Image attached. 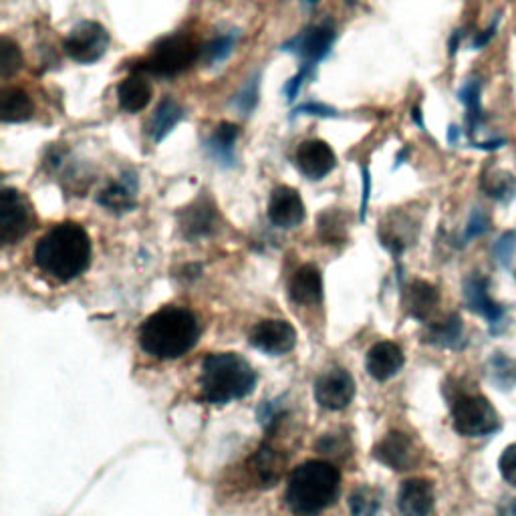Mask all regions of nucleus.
<instances>
[{
    "instance_id": "nucleus-1",
    "label": "nucleus",
    "mask_w": 516,
    "mask_h": 516,
    "mask_svg": "<svg viewBox=\"0 0 516 516\" xmlns=\"http://www.w3.org/2000/svg\"><path fill=\"white\" fill-rule=\"evenodd\" d=\"M37 267L59 283H69L91 265V238L77 222L53 226L35 248Z\"/></svg>"
},
{
    "instance_id": "nucleus-2",
    "label": "nucleus",
    "mask_w": 516,
    "mask_h": 516,
    "mask_svg": "<svg viewBox=\"0 0 516 516\" xmlns=\"http://www.w3.org/2000/svg\"><path fill=\"white\" fill-rule=\"evenodd\" d=\"M200 337V325L192 311L184 307H162L150 315L138 333L140 347L158 359L186 355Z\"/></svg>"
},
{
    "instance_id": "nucleus-3",
    "label": "nucleus",
    "mask_w": 516,
    "mask_h": 516,
    "mask_svg": "<svg viewBox=\"0 0 516 516\" xmlns=\"http://www.w3.org/2000/svg\"><path fill=\"white\" fill-rule=\"evenodd\" d=\"M341 484V472L325 460H307L299 464L287 484V506L297 516H317L327 510Z\"/></svg>"
},
{
    "instance_id": "nucleus-4",
    "label": "nucleus",
    "mask_w": 516,
    "mask_h": 516,
    "mask_svg": "<svg viewBox=\"0 0 516 516\" xmlns=\"http://www.w3.org/2000/svg\"><path fill=\"white\" fill-rule=\"evenodd\" d=\"M256 373L246 359L236 353H214L202 363V398L210 404H228L252 394Z\"/></svg>"
},
{
    "instance_id": "nucleus-5",
    "label": "nucleus",
    "mask_w": 516,
    "mask_h": 516,
    "mask_svg": "<svg viewBox=\"0 0 516 516\" xmlns=\"http://www.w3.org/2000/svg\"><path fill=\"white\" fill-rule=\"evenodd\" d=\"M202 49L204 45H200L192 35L174 33L158 41L152 47V53L142 61V67H136V71L162 79H174L202 59Z\"/></svg>"
},
{
    "instance_id": "nucleus-6",
    "label": "nucleus",
    "mask_w": 516,
    "mask_h": 516,
    "mask_svg": "<svg viewBox=\"0 0 516 516\" xmlns=\"http://www.w3.org/2000/svg\"><path fill=\"white\" fill-rule=\"evenodd\" d=\"M454 430L464 438H484L500 428L494 406L480 394H462L452 402Z\"/></svg>"
},
{
    "instance_id": "nucleus-7",
    "label": "nucleus",
    "mask_w": 516,
    "mask_h": 516,
    "mask_svg": "<svg viewBox=\"0 0 516 516\" xmlns=\"http://www.w3.org/2000/svg\"><path fill=\"white\" fill-rule=\"evenodd\" d=\"M111 45L107 29L97 21H81L71 29L63 43V51L79 65H93L101 61Z\"/></svg>"
},
{
    "instance_id": "nucleus-8",
    "label": "nucleus",
    "mask_w": 516,
    "mask_h": 516,
    "mask_svg": "<svg viewBox=\"0 0 516 516\" xmlns=\"http://www.w3.org/2000/svg\"><path fill=\"white\" fill-rule=\"evenodd\" d=\"M33 228V212L23 194L15 188H5L0 194V242L13 246L21 242Z\"/></svg>"
},
{
    "instance_id": "nucleus-9",
    "label": "nucleus",
    "mask_w": 516,
    "mask_h": 516,
    "mask_svg": "<svg viewBox=\"0 0 516 516\" xmlns=\"http://www.w3.org/2000/svg\"><path fill=\"white\" fill-rule=\"evenodd\" d=\"M337 41V29L331 21L313 25L299 33L297 37L289 39L285 45H281L283 53H293L305 61V65L317 67L321 61H325Z\"/></svg>"
},
{
    "instance_id": "nucleus-10",
    "label": "nucleus",
    "mask_w": 516,
    "mask_h": 516,
    "mask_svg": "<svg viewBox=\"0 0 516 516\" xmlns=\"http://www.w3.org/2000/svg\"><path fill=\"white\" fill-rule=\"evenodd\" d=\"M488 287H490V283L486 277L470 275L464 281V301L472 313L486 319V323L490 325V333L498 335L504 331L506 309L490 297Z\"/></svg>"
},
{
    "instance_id": "nucleus-11",
    "label": "nucleus",
    "mask_w": 516,
    "mask_h": 516,
    "mask_svg": "<svg viewBox=\"0 0 516 516\" xmlns=\"http://www.w3.org/2000/svg\"><path fill=\"white\" fill-rule=\"evenodd\" d=\"M355 396V381L345 369H331L315 383V398L321 408L339 412L345 410Z\"/></svg>"
},
{
    "instance_id": "nucleus-12",
    "label": "nucleus",
    "mask_w": 516,
    "mask_h": 516,
    "mask_svg": "<svg viewBox=\"0 0 516 516\" xmlns=\"http://www.w3.org/2000/svg\"><path fill=\"white\" fill-rule=\"evenodd\" d=\"M252 347L261 349L271 355L289 353L297 343V331L289 321L283 319H267L254 325L250 331Z\"/></svg>"
},
{
    "instance_id": "nucleus-13",
    "label": "nucleus",
    "mask_w": 516,
    "mask_h": 516,
    "mask_svg": "<svg viewBox=\"0 0 516 516\" xmlns=\"http://www.w3.org/2000/svg\"><path fill=\"white\" fill-rule=\"evenodd\" d=\"M373 456L381 464L390 466L392 470H398V472L412 470L420 460V452H418L414 440L404 432L387 434L381 442L375 444Z\"/></svg>"
},
{
    "instance_id": "nucleus-14",
    "label": "nucleus",
    "mask_w": 516,
    "mask_h": 516,
    "mask_svg": "<svg viewBox=\"0 0 516 516\" xmlns=\"http://www.w3.org/2000/svg\"><path fill=\"white\" fill-rule=\"evenodd\" d=\"M295 164L305 178H309L313 182H319L335 170L337 156L327 142L307 140L297 148Z\"/></svg>"
},
{
    "instance_id": "nucleus-15",
    "label": "nucleus",
    "mask_w": 516,
    "mask_h": 516,
    "mask_svg": "<svg viewBox=\"0 0 516 516\" xmlns=\"http://www.w3.org/2000/svg\"><path fill=\"white\" fill-rule=\"evenodd\" d=\"M287 468V458L271 444L258 448L246 464V474L256 488H271L277 484Z\"/></svg>"
},
{
    "instance_id": "nucleus-16",
    "label": "nucleus",
    "mask_w": 516,
    "mask_h": 516,
    "mask_svg": "<svg viewBox=\"0 0 516 516\" xmlns=\"http://www.w3.org/2000/svg\"><path fill=\"white\" fill-rule=\"evenodd\" d=\"M305 204L299 190L277 186L269 200V220L277 228H297L305 220Z\"/></svg>"
},
{
    "instance_id": "nucleus-17",
    "label": "nucleus",
    "mask_w": 516,
    "mask_h": 516,
    "mask_svg": "<svg viewBox=\"0 0 516 516\" xmlns=\"http://www.w3.org/2000/svg\"><path fill=\"white\" fill-rule=\"evenodd\" d=\"M180 228L188 240H198L214 234L218 228V212L210 198L200 196L180 212Z\"/></svg>"
},
{
    "instance_id": "nucleus-18",
    "label": "nucleus",
    "mask_w": 516,
    "mask_h": 516,
    "mask_svg": "<svg viewBox=\"0 0 516 516\" xmlns=\"http://www.w3.org/2000/svg\"><path fill=\"white\" fill-rule=\"evenodd\" d=\"M97 204L109 212H132L138 204V176L136 172H123L119 180L111 182L97 194Z\"/></svg>"
},
{
    "instance_id": "nucleus-19",
    "label": "nucleus",
    "mask_w": 516,
    "mask_h": 516,
    "mask_svg": "<svg viewBox=\"0 0 516 516\" xmlns=\"http://www.w3.org/2000/svg\"><path fill=\"white\" fill-rule=\"evenodd\" d=\"M240 138V127L232 121H222L214 127V132L204 142V150L208 158H212L220 168L232 170L236 168V142Z\"/></svg>"
},
{
    "instance_id": "nucleus-20",
    "label": "nucleus",
    "mask_w": 516,
    "mask_h": 516,
    "mask_svg": "<svg viewBox=\"0 0 516 516\" xmlns=\"http://www.w3.org/2000/svg\"><path fill=\"white\" fill-rule=\"evenodd\" d=\"M404 363H406L404 351L400 349V345H396L392 341L375 343L367 351V361H365L369 375L377 381L392 379L394 375H398V371L404 367Z\"/></svg>"
},
{
    "instance_id": "nucleus-21",
    "label": "nucleus",
    "mask_w": 516,
    "mask_h": 516,
    "mask_svg": "<svg viewBox=\"0 0 516 516\" xmlns=\"http://www.w3.org/2000/svg\"><path fill=\"white\" fill-rule=\"evenodd\" d=\"M402 516H428L434 508V486L426 478L406 480L398 494Z\"/></svg>"
},
{
    "instance_id": "nucleus-22",
    "label": "nucleus",
    "mask_w": 516,
    "mask_h": 516,
    "mask_svg": "<svg viewBox=\"0 0 516 516\" xmlns=\"http://www.w3.org/2000/svg\"><path fill=\"white\" fill-rule=\"evenodd\" d=\"M152 97H154L152 83L140 71H134L132 75H127L117 85L119 107L127 113H140L142 109H146L150 105Z\"/></svg>"
},
{
    "instance_id": "nucleus-23",
    "label": "nucleus",
    "mask_w": 516,
    "mask_h": 516,
    "mask_svg": "<svg viewBox=\"0 0 516 516\" xmlns=\"http://www.w3.org/2000/svg\"><path fill=\"white\" fill-rule=\"evenodd\" d=\"M184 117H186L184 107L178 101H174L172 97H166L160 101V105L152 113L148 127H146V134L150 136V140L154 144H162L174 132L176 125H180L184 121Z\"/></svg>"
},
{
    "instance_id": "nucleus-24",
    "label": "nucleus",
    "mask_w": 516,
    "mask_h": 516,
    "mask_svg": "<svg viewBox=\"0 0 516 516\" xmlns=\"http://www.w3.org/2000/svg\"><path fill=\"white\" fill-rule=\"evenodd\" d=\"M289 297L297 305H319L323 299V277L315 265H305L289 281Z\"/></svg>"
},
{
    "instance_id": "nucleus-25",
    "label": "nucleus",
    "mask_w": 516,
    "mask_h": 516,
    "mask_svg": "<svg viewBox=\"0 0 516 516\" xmlns=\"http://www.w3.org/2000/svg\"><path fill=\"white\" fill-rule=\"evenodd\" d=\"M35 115V103L31 95L21 87H5L0 91V121L25 123Z\"/></svg>"
},
{
    "instance_id": "nucleus-26",
    "label": "nucleus",
    "mask_w": 516,
    "mask_h": 516,
    "mask_svg": "<svg viewBox=\"0 0 516 516\" xmlns=\"http://www.w3.org/2000/svg\"><path fill=\"white\" fill-rule=\"evenodd\" d=\"M482 87H484V83H482L480 77H470L456 91L458 101L466 109V123H468L470 134L480 132V127L486 121V113H484V107H482Z\"/></svg>"
},
{
    "instance_id": "nucleus-27",
    "label": "nucleus",
    "mask_w": 516,
    "mask_h": 516,
    "mask_svg": "<svg viewBox=\"0 0 516 516\" xmlns=\"http://www.w3.org/2000/svg\"><path fill=\"white\" fill-rule=\"evenodd\" d=\"M438 303H440V295H438V289H434L432 285H428L424 281H416L410 287L408 309H410L412 317H416L418 321H426L434 313Z\"/></svg>"
},
{
    "instance_id": "nucleus-28",
    "label": "nucleus",
    "mask_w": 516,
    "mask_h": 516,
    "mask_svg": "<svg viewBox=\"0 0 516 516\" xmlns=\"http://www.w3.org/2000/svg\"><path fill=\"white\" fill-rule=\"evenodd\" d=\"M462 335H464V325L462 319L454 313L448 315L444 321L434 323L428 327L426 341L438 347H460L462 345Z\"/></svg>"
},
{
    "instance_id": "nucleus-29",
    "label": "nucleus",
    "mask_w": 516,
    "mask_h": 516,
    "mask_svg": "<svg viewBox=\"0 0 516 516\" xmlns=\"http://www.w3.org/2000/svg\"><path fill=\"white\" fill-rule=\"evenodd\" d=\"M488 375L500 392H510L516 387V361L496 351L488 361Z\"/></svg>"
},
{
    "instance_id": "nucleus-30",
    "label": "nucleus",
    "mask_w": 516,
    "mask_h": 516,
    "mask_svg": "<svg viewBox=\"0 0 516 516\" xmlns=\"http://www.w3.org/2000/svg\"><path fill=\"white\" fill-rule=\"evenodd\" d=\"M238 39H240V33H238V31H230V33H226V35L216 37L214 41H210L208 45H204V49H202V59H200V61H204L208 67H216V65L224 63V61L232 55V51H234Z\"/></svg>"
},
{
    "instance_id": "nucleus-31",
    "label": "nucleus",
    "mask_w": 516,
    "mask_h": 516,
    "mask_svg": "<svg viewBox=\"0 0 516 516\" xmlns=\"http://www.w3.org/2000/svg\"><path fill=\"white\" fill-rule=\"evenodd\" d=\"M258 99H261V73H254L240 89L238 93L230 99V105L240 113V115H250L254 113Z\"/></svg>"
},
{
    "instance_id": "nucleus-32",
    "label": "nucleus",
    "mask_w": 516,
    "mask_h": 516,
    "mask_svg": "<svg viewBox=\"0 0 516 516\" xmlns=\"http://www.w3.org/2000/svg\"><path fill=\"white\" fill-rule=\"evenodd\" d=\"M23 65H25V57L19 43H15L9 37L0 39V77L5 81L11 79L23 69Z\"/></svg>"
},
{
    "instance_id": "nucleus-33",
    "label": "nucleus",
    "mask_w": 516,
    "mask_h": 516,
    "mask_svg": "<svg viewBox=\"0 0 516 516\" xmlns=\"http://www.w3.org/2000/svg\"><path fill=\"white\" fill-rule=\"evenodd\" d=\"M349 508L353 516H379L381 498L375 488L361 486L349 496Z\"/></svg>"
},
{
    "instance_id": "nucleus-34",
    "label": "nucleus",
    "mask_w": 516,
    "mask_h": 516,
    "mask_svg": "<svg viewBox=\"0 0 516 516\" xmlns=\"http://www.w3.org/2000/svg\"><path fill=\"white\" fill-rule=\"evenodd\" d=\"M319 236L327 244H339L347 238V228L337 210H329L319 216Z\"/></svg>"
},
{
    "instance_id": "nucleus-35",
    "label": "nucleus",
    "mask_w": 516,
    "mask_h": 516,
    "mask_svg": "<svg viewBox=\"0 0 516 516\" xmlns=\"http://www.w3.org/2000/svg\"><path fill=\"white\" fill-rule=\"evenodd\" d=\"M492 256H494V261L502 269H510L512 267L514 256H516V230L502 232L496 238V242L492 244Z\"/></svg>"
},
{
    "instance_id": "nucleus-36",
    "label": "nucleus",
    "mask_w": 516,
    "mask_h": 516,
    "mask_svg": "<svg viewBox=\"0 0 516 516\" xmlns=\"http://www.w3.org/2000/svg\"><path fill=\"white\" fill-rule=\"evenodd\" d=\"M492 226V220L490 216L482 210V208H472L470 216H468V222H466V228H464V234H462V242L468 244L476 238H482Z\"/></svg>"
},
{
    "instance_id": "nucleus-37",
    "label": "nucleus",
    "mask_w": 516,
    "mask_h": 516,
    "mask_svg": "<svg viewBox=\"0 0 516 516\" xmlns=\"http://www.w3.org/2000/svg\"><path fill=\"white\" fill-rule=\"evenodd\" d=\"M299 115H311V117H323V119H337L339 117V111L327 103H321V101H309V103H303L299 107L293 109L291 117H299Z\"/></svg>"
},
{
    "instance_id": "nucleus-38",
    "label": "nucleus",
    "mask_w": 516,
    "mask_h": 516,
    "mask_svg": "<svg viewBox=\"0 0 516 516\" xmlns=\"http://www.w3.org/2000/svg\"><path fill=\"white\" fill-rule=\"evenodd\" d=\"M500 476L506 484L516 488V444H510L504 448L500 460H498Z\"/></svg>"
},
{
    "instance_id": "nucleus-39",
    "label": "nucleus",
    "mask_w": 516,
    "mask_h": 516,
    "mask_svg": "<svg viewBox=\"0 0 516 516\" xmlns=\"http://www.w3.org/2000/svg\"><path fill=\"white\" fill-rule=\"evenodd\" d=\"M514 190H516V180L512 176H504L500 182L492 184L486 192L490 198L498 200L500 204H508L514 196Z\"/></svg>"
},
{
    "instance_id": "nucleus-40",
    "label": "nucleus",
    "mask_w": 516,
    "mask_h": 516,
    "mask_svg": "<svg viewBox=\"0 0 516 516\" xmlns=\"http://www.w3.org/2000/svg\"><path fill=\"white\" fill-rule=\"evenodd\" d=\"M313 65H303L301 69H299V73L297 75H293L289 81H287V85H285V97H287V101L289 103H293L295 99H297V95L301 93V87H303V83L313 75Z\"/></svg>"
},
{
    "instance_id": "nucleus-41",
    "label": "nucleus",
    "mask_w": 516,
    "mask_h": 516,
    "mask_svg": "<svg viewBox=\"0 0 516 516\" xmlns=\"http://www.w3.org/2000/svg\"><path fill=\"white\" fill-rule=\"evenodd\" d=\"M500 21H502V15L498 13V15L494 17V21H492L484 31L476 33V37H474V41H472V51H482V49H486V47L492 43V39H494L496 33H498Z\"/></svg>"
},
{
    "instance_id": "nucleus-42",
    "label": "nucleus",
    "mask_w": 516,
    "mask_h": 516,
    "mask_svg": "<svg viewBox=\"0 0 516 516\" xmlns=\"http://www.w3.org/2000/svg\"><path fill=\"white\" fill-rule=\"evenodd\" d=\"M361 210H359V218L363 220L367 214V204L371 198V170L367 166H361Z\"/></svg>"
},
{
    "instance_id": "nucleus-43",
    "label": "nucleus",
    "mask_w": 516,
    "mask_h": 516,
    "mask_svg": "<svg viewBox=\"0 0 516 516\" xmlns=\"http://www.w3.org/2000/svg\"><path fill=\"white\" fill-rule=\"evenodd\" d=\"M508 142H506V138H492V140H486V142H474L472 144V148L474 150H480V152H498V150H502L504 146H506Z\"/></svg>"
},
{
    "instance_id": "nucleus-44",
    "label": "nucleus",
    "mask_w": 516,
    "mask_h": 516,
    "mask_svg": "<svg viewBox=\"0 0 516 516\" xmlns=\"http://www.w3.org/2000/svg\"><path fill=\"white\" fill-rule=\"evenodd\" d=\"M462 138H464V129H462L460 125L452 123V125L448 127V134H446V142H448V146H452V148L460 146Z\"/></svg>"
},
{
    "instance_id": "nucleus-45",
    "label": "nucleus",
    "mask_w": 516,
    "mask_h": 516,
    "mask_svg": "<svg viewBox=\"0 0 516 516\" xmlns=\"http://www.w3.org/2000/svg\"><path fill=\"white\" fill-rule=\"evenodd\" d=\"M498 516H516V496L506 498V500L498 506Z\"/></svg>"
},
{
    "instance_id": "nucleus-46",
    "label": "nucleus",
    "mask_w": 516,
    "mask_h": 516,
    "mask_svg": "<svg viewBox=\"0 0 516 516\" xmlns=\"http://www.w3.org/2000/svg\"><path fill=\"white\" fill-rule=\"evenodd\" d=\"M462 39H464V29H458V31H454V33H452L450 43H448V47H450V57H454V55L458 53V47H460Z\"/></svg>"
},
{
    "instance_id": "nucleus-47",
    "label": "nucleus",
    "mask_w": 516,
    "mask_h": 516,
    "mask_svg": "<svg viewBox=\"0 0 516 516\" xmlns=\"http://www.w3.org/2000/svg\"><path fill=\"white\" fill-rule=\"evenodd\" d=\"M412 119L414 123L422 129V132H426V123H424V113H422V107H414L412 109Z\"/></svg>"
},
{
    "instance_id": "nucleus-48",
    "label": "nucleus",
    "mask_w": 516,
    "mask_h": 516,
    "mask_svg": "<svg viewBox=\"0 0 516 516\" xmlns=\"http://www.w3.org/2000/svg\"><path fill=\"white\" fill-rule=\"evenodd\" d=\"M408 154H410V150H408V148H404V150L398 154V160H396V166H394L396 170H398V168L408 160Z\"/></svg>"
},
{
    "instance_id": "nucleus-49",
    "label": "nucleus",
    "mask_w": 516,
    "mask_h": 516,
    "mask_svg": "<svg viewBox=\"0 0 516 516\" xmlns=\"http://www.w3.org/2000/svg\"><path fill=\"white\" fill-rule=\"evenodd\" d=\"M301 3H303L305 7H309V9H313V7L319 5V0H301Z\"/></svg>"
},
{
    "instance_id": "nucleus-50",
    "label": "nucleus",
    "mask_w": 516,
    "mask_h": 516,
    "mask_svg": "<svg viewBox=\"0 0 516 516\" xmlns=\"http://www.w3.org/2000/svg\"><path fill=\"white\" fill-rule=\"evenodd\" d=\"M345 3H347V5H353V3H355V0H345Z\"/></svg>"
}]
</instances>
